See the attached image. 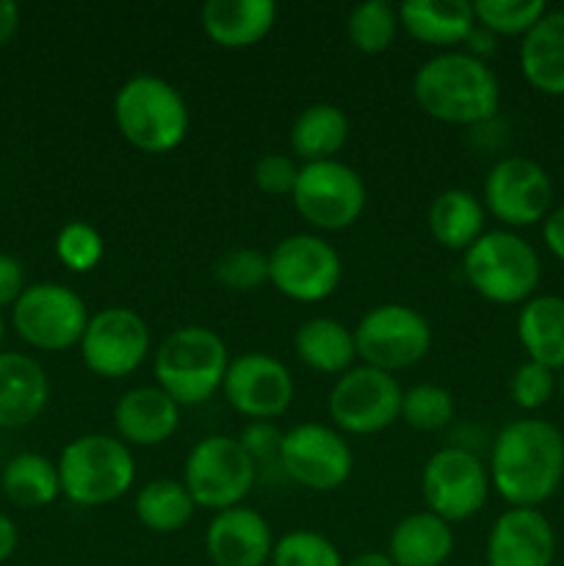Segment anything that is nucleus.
<instances>
[{"label": "nucleus", "instance_id": "obj_1", "mask_svg": "<svg viewBox=\"0 0 564 566\" xmlns=\"http://www.w3.org/2000/svg\"><path fill=\"white\" fill-rule=\"evenodd\" d=\"M490 484L512 509H540L564 481V434L542 418L512 420L490 451Z\"/></svg>", "mask_w": 564, "mask_h": 566}, {"label": "nucleus", "instance_id": "obj_2", "mask_svg": "<svg viewBox=\"0 0 564 566\" xmlns=\"http://www.w3.org/2000/svg\"><path fill=\"white\" fill-rule=\"evenodd\" d=\"M412 97L426 116L442 125H484L501 108V83L487 61L448 50L418 66Z\"/></svg>", "mask_w": 564, "mask_h": 566}, {"label": "nucleus", "instance_id": "obj_3", "mask_svg": "<svg viewBox=\"0 0 564 566\" xmlns=\"http://www.w3.org/2000/svg\"><path fill=\"white\" fill-rule=\"evenodd\" d=\"M114 122L133 149L166 155L186 142L191 114L175 83L158 75H133L116 88Z\"/></svg>", "mask_w": 564, "mask_h": 566}, {"label": "nucleus", "instance_id": "obj_4", "mask_svg": "<svg viewBox=\"0 0 564 566\" xmlns=\"http://www.w3.org/2000/svg\"><path fill=\"white\" fill-rule=\"evenodd\" d=\"M230 352L208 326H180L164 337L153 357L155 381L180 407L213 398L224 385Z\"/></svg>", "mask_w": 564, "mask_h": 566}, {"label": "nucleus", "instance_id": "obj_5", "mask_svg": "<svg viewBox=\"0 0 564 566\" xmlns=\"http://www.w3.org/2000/svg\"><path fill=\"white\" fill-rule=\"evenodd\" d=\"M464 282L481 298L503 307H523L536 296L542 263L536 249L512 230H487L462 254Z\"/></svg>", "mask_w": 564, "mask_h": 566}, {"label": "nucleus", "instance_id": "obj_6", "mask_svg": "<svg viewBox=\"0 0 564 566\" xmlns=\"http://www.w3.org/2000/svg\"><path fill=\"white\" fill-rule=\"evenodd\" d=\"M61 495L75 506L97 509L127 495L136 481L133 451L111 434L75 437L59 457Z\"/></svg>", "mask_w": 564, "mask_h": 566}, {"label": "nucleus", "instance_id": "obj_7", "mask_svg": "<svg viewBox=\"0 0 564 566\" xmlns=\"http://www.w3.org/2000/svg\"><path fill=\"white\" fill-rule=\"evenodd\" d=\"M258 479V464L243 451L241 440L230 434H210L188 451L182 464V484L197 509L227 512L243 506Z\"/></svg>", "mask_w": 564, "mask_h": 566}, {"label": "nucleus", "instance_id": "obj_8", "mask_svg": "<svg viewBox=\"0 0 564 566\" xmlns=\"http://www.w3.org/2000/svg\"><path fill=\"white\" fill-rule=\"evenodd\" d=\"M357 359L385 374L412 368L429 354L431 324L409 304H376L354 326Z\"/></svg>", "mask_w": 564, "mask_h": 566}, {"label": "nucleus", "instance_id": "obj_9", "mask_svg": "<svg viewBox=\"0 0 564 566\" xmlns=\"http://www.w3.org/2000/svg\"><path fill=\"white\" fill-rule=\"evenodd\" d=\"M490 492V470L468 448L448 446L426 459L420 473V495L426 512L437 514L448 525L476 517L487 506Z\"/></svg>", "mask_w": 564, "mask_h": 566}, {"label": "nucleus", "instance_id": "obj_10", "mask_svg": "<svg viewBox=\"0 0 564 566\" xmlns=\"http://www.w3.org/2000/svg\"><path fill=\"white\" fill-rule=\"evenodd\" d=\"M291 199L296 213L310 227L341 232L363 216L368 188L363 177L343 160H318V164H302Z\"/></svg>", "mask_w": 564, "mask_h": 566}, {"label": "nucleus", "instance_id": "obj_11", "mask_svg": "<svg viewBox=\"0 0 564 566\" xmlns=\"http://www.w3.org/2000/svg\"><path fill=\"white\" fill-rule=\"evenodd\" d=\"M86 302L72 287L59 282H36L28 285L11 310V324L28 346L39 352H66L81 346L88 326Z\"/></svg>", "mask_w": 564, "mask_h": 566}, {"label": "nucleus", "instance_id": "obj_12", "mask_svg": "<svg viewBox=\"0 0 564 566\" xmlns=\"http://www.w3.org/2000/svg\"><path fill=\"white\" fill-rule=\"evenodd\" d=\"M401 385L370 365H354L337 376L330 392V418L341 434L370 437L401 418Z\"/></svg>", "mask_w": 564, "mask_h": 566}, {"label": "nucleus", "instance_id": "obj_13", "mask_svg": "<svg viewBox=\"0 0 564 566\" xmlns=\"http://www.w3.org/2000/svg\"><path fill=\"white\" fill-rule=\"evenodd\" d=\"M341 254L321 235L296 232L269 252V285L299 304H318L337 291Z\"/></svg>", "mask_w": 564, "mask_h": 566}, {"label": "nucleus", "instance_id": "obj_14", "mask_svg": "<svg viewBox=\"0 0 564 566\" xmlns=\"http://www.w3.org/2000/svg\"><path fill=\"white\" fill-rule=\"evenodd\" d=\"M481 202L503 230L542 224L553 210V180L536 160L509 155L487 171Z\"/></svg>", "mask_w": 564, "mask_h": 566}, {"label": "nucleus", "instance_id": "obj_15", "mask_svg": "<svg viewBox=\"0 0 564 566\" xmlns=\"http://www.w3.org/2000/svg\"><path fill=\"white\" fill-rule=\"evenodd\" d=\"M280 470L304 490L335 492L352 479L354 453L332 426L299 423L282 434Z\"/></svg>", "mask_w": 564, "mask_h": 566}, {"label": "nucleus", "instance_id": "obj_16", "mask_svg": "<svg viewBox=\"0 0 564 566\" xmlns=\"http://www.w3.org/2000/svg\"><path fill=\"white\" fill-rule=\"evenodd\" d=\"M149 326L136 310L105 307L88 318L81 337V357L100 379H125L149 357Z\"/></svg>", "mask_w": 564, "mask_h": 566}, {"label": "nucleus", "instance_id": "obj_17", "mask_svg": "<svg viewBox=\"0 0 564 566\" xmlns=\"http://www.w3.org/2000/svg\"><path fill=\"white\" fill-rule=\"evenodd\" d=\"M227 403L238 415L254 420H274L291 409L293 376L276 357L263 352H247L230 359L221 385Z\"/></svg>", "mask_w": 564, "mask_h": 566}, {"label": "nucleus", "instance_id": "obj_18", "mask_svg": "<svg viewBox=\"0 0 564 566\" xmlns=\"http://www.w3.org/2000/svg\"><path fill=\"white\" fill-rule=\"evenodd\" d=\"M487 566H553L556 531L540 509H512L498 514L487 534Z\"/></svg>", "mask_w": 564, "mask_h": 566}, {"label": "nucleus", "instance_id": "obj_19", "mask_svg": "<svg viewBox=\"0 0 564 566\" xmlns=\"http://www.w3.org/2000/svg\"><path fill=\"white\" fill-rule=\"evenodd\" d=\"M274 542L269 520L249 506L216 512L205 531V553L213 566H265Z\"/></svg>", "mask_w": 564, "mask_h": 566}, {"label": "nucleus", "instance_id": "obj_20", "mask_svg": "<svg viewBox=\"0 0 564 566\" xmlns=\"http://www.w3.org/2000/svg\"><path fill=\"white\" fill-rule=\"evenodd\" d=\"M114 426L127 448H158L180 429V403L171 401L158 385L133 387L116 401Z\"/></svg>", "mask_w": 564, "mask_h": 566}, {"label": "nucleus", "instance_id": "obj_21", "mask_svg": "<svg viewBox=\"0 0 564 566\" xmlns=\"http://www.w3.org/2000/svg\"><path fill=\"white\" fill-rule=\"evenodd\" d=\"M202 31L216 48L249 50L263 42L276 22L274 0H208L202 6Z\"/></svg>", "mask_w": 564, "mask_h": 566}, {"label": "nucleus", "instance_id": "obj_22", "mask_svg": "<svg viewBox=\"0 0 564 566\" xmlns=\"http://www.w3.org/2000/svg\"><path fill=\"white\" fill-rule=\"evenodd\" d=\"M398 22L415 42L448 53L468 42L476 14L468 0H407L398 6Z\"/></svg>", "mask_w": 564, "mask_h": 566}, {"label": "nucleus", "instance_id": "obj_23", "mask_svg": "<svg viewBox=\"0 0 564 566\" xmlns=\"http://www.w3.org/2000/svg\"><path fill=\"white\" fill-rule=\"evenodd\" d=\"M50 401L42 365L25 354H0V429L31 426Z\"/></svg>", "mask_w": 564, "mask_h": 566}, {"label": "nucleus", "instance_id": "obj_24", "mask_svg": "<svg viewBox=\"0 0 564 566\" xmlns=\"http://www.w3.org/2000/svg\"><path fill=\"white\" fill-rule=\"evenodd\" d=\"M520 72L531 88L564 97V9L545 11L520 42Z\"/></svg>", "mask_w": 564, "mask_h": 566}, {"label": "nucleus", "instance_id": "obj_25", "mask_svg": "<svg viewBox=\"0 0 564 566\" xmlns=\"http://www.w3.org/2000/svg\"><path fill=\"white\" fill-rule=\"evenodd\" d=\"M514 332L531 363L562 374L564 370V296L536 293L520 307Z\"/></svg>", "mask_w": 564, "mask_h": 566}, {"label": "nucleus", "instance_id": "obj_26", "mask_svg": "<svg viewBox=\"0 0 564 566\" xmlns=\"http://www.w3.org/2000/svg\"><path fill=\"white\" fill-rule=\"evenodd\" d=\"M385 553L396 566H442L453 553V531L437 514L412 512L393 525Z\"/></svg>", "mask_w": 564, "mask_h": 566}, {"label": "nucleus", "instance_id": "obj_27", "mask_svg": "<svg viewBox=\"0 0 564 566\" xmlns=\"http://www.w3.org/2000/svg\"><path fill=\"white\" fill-rule=\"evenodd\" d=\"M426 227L442 249L464 254L487 232L484 202L473 191L448 188L431 199Z\"/></svg>", "mask_w": 564, "mask_h": 566}, {"label": "nucleus", "instance_id": "obj_28", "mask_svg": "<svg viewBox=\"0 0 564 566\" xmlns=\"http://www.w3.org/2000/svg\"><path fill=\"white\" fill-rule=\"evenodd\" d=\"M293 352L299 363L324 376H343L354 368L357 346H354V329L335 318H307L293 335Z\"/></svg>", "mask_w": 564, "mask_h": 566}, {"label": "nucleus", "instance_id": "obj_29", "mask_svg": "<svg viewBox=\"0 0 564 566\" xmlns=\"http://www.w3.org/2000/svg\"><path fill=\"white\" fill-rule=\"evenodd\" d=\"M348 142L346 111L332 103H313L291 125V153L302 164L335 160Z\"/></svg>", "mask_w": 564, "mask_h": 566}, {"label": "nucleus", "instance_id": "obj_30", "mask_svg": "<svg viewBox=\"0 0 564 566\" xmlns=\"http://www.w3.org/2000/svg\"><path fill=\"white\" fill-rule=\"evenodd\" d=\"M194 497L188 495L186 484L175 479H153L136 492L133 512L136 520L153 534H177L186 528L194 517Z\"/></svg>", "mask_w": 564, "mask_h": 566}, {"label": "nucleus", "instance_id": "obj_31", "mask_svg": "<svg viewBox=\"0 0 564 566\" xmlns=\"http://www.w3.org/2000/svg\"><path fill=\"white\" fill-rule=\"evenodd\" d=\"M3 495L20 509H44L61 495L59 464L39 453H17L0 475Z\"/></svg>", "mask_w": 564, "mask_h": 566}, {"label": "nucleus", "instance_id": "obj_32", "mask_svg": "<svg viewBox=\"0 0 564 566\" xmlns=\"http://www.w3.org/2000/svg\"><path fill=\"white\" fill-rule=\"evenodd\" d=\"M398 9H393L385 0H365L348 11L346 33L354 50L365 55H379L393 48L398 36Z\"/></svg>", "mask_w": 564, "mask_h": 566}, {"label": "nucleus", "instance_id": "obj_33", "mask_svg": "<svg viewBox=\"0 0 564 566\" xmlns=\"http://www.w3.org/2000/svg\"><path fill=\"white\" fill-rule=\"evenodd\" d=\"M542 0H476V25L492 36H525L545 17Z\"/></svg>", "mask_w": 564, "mask_h": 566}, {"label": "nucleus", "instance_id": "obj_34", "mask_svg": "<svg viewBox=\"0 0 564 566\" xmlns=\"http://www.w3.org/2000/svg\"><path fill=\"white\" fill-rule=\"evenodd\" d=\"M457 415L453 392L440 385H415L401 396V418L415 431H442Z\"/></svg>", "mask_w": 564, "mask_h": 566}, {"label": "nucleus", "instance_id": "obj_35", "mask_svg": "<svg viewBox=\"0 0 564 566\" xmlns=\"http://www.w3.org/2000/svg\"><path fill=\"white\" fill-rule=\"evenodd\" d=\"M213 276L224 291L254 293L269 282V254L252 247H238L213 263Z\"/></svg>", "mask_w": 564, "mask_h": 566}, {"label": "nucleus", "instance_id": "obj_36", "mask_svg": "<svg viewBox=\"0 0 564 566\" xmlns=\"http://www.w3.org/2000/svg\"><path fill=\"white\" fill-rule=\"evenodd\" d=\"M55 258L75 274H88L105 258V238L88 221H70L55 235Z\"/></svg>", "mask_w": 564, "mask_h": 566}, {"label": "nucleus", "instance_id": "obj_37", "mask_svg": "<svg viewBox=\"0 0 564 566\" xmlns=\"http://www.w3.org/2000/svg\"><path fill=\"white\" fill-rule=\"evenodd\" d=\"M271 566H343V556L324 534L299 528L274 542Z\"/></svg>", "mask_w": 564, "mask_h": 566}, {"label": "nucleus", "instance_id": "obj_38", "mask_svg": "<svg viewBox=\"0 0 564 566\" xmlns=\"http://www.w3.org/2000/svg\"><path fill=\"white\" fill-rule=\"evenodd\" d=\"M558 390V376L556 370L545 368L540 363H520L514 368L512 379H509V398L518 409L523 412H536V409L545 407L553 398V392Z\"/></svg>", "mask_w": 564, "mask_h": 566}, {"label": "nucleus", "instance_id": "obj_39", "mask_svg": "<svg viewBox=\"0 0 564 566\" xmlns=\"http://www.w3.org/2000/svg\"><path fill=\"white\" fill-rule=\"evenodd\" d=\"M299 169H302V164H296L291 155L269 153L254 164V186L269 197H291L299 180Z\"/></svg>", "mask_w": 564, "mask_h": 566}, {"label": "nucleus", "instance_id": "obj_40", "mask_svg": "<svg viewBox=\"0 0 564 566\" xmlns=\"http://www.w3.org/2000/svg\"><path fill=\"white\" fill-rule=\"evenodd\" d=\"M238 440H241L243 451L249 453V459L258 464V470L271 462L280 464L282 431H276V426L269 423V420H254V423H249Z\"/></svg>", "mask_w": 564, "mask_h": 566}, {"label": "nucleus", "instance_id": "obj_41", "mask_svg": "<svg viewBox=\"0 0 564 566\" xmlns=\"http://www.w3.org/2000/svg\"><path fill=\"white\" fill-rule=\"evenodd\" d=\"M22 293H25V271H22L20 260L0 252V307L17 304Z\"/></svg>", "mask_w": 564, "mask_h": 566}, {"label": "nucleus", "instance_id": "obj_42", "mask_svg": "<svg viewBox=\"0 0 564 566\" xmlns=\"http://www.w3.org/2000/svg\"><path fill=\"white\" fill-rule=\"evenodd\" d=\"M542 241H545L547 252L564 263V205L553 208L547 219L542 221Z\"/></svg>", "mask_w": 564, "mask_h": 566}, {"label": "nucleus", "instance_id": "obj_43", "mask_svg": "<svg viewBox=\"0 0 564 566\" xmlns=\"http://www.w3.org/2000/svg\"><path fill=\"white\" fill-rule=\"evenodd\" d=\"M17 28H20V9L11 0H0V48L11 42Z\"/></svg>", "mask_w": 564, "mask_h": 566}, {"label": "nucleus", "instance_id": "obj_44", "mask_svg": "<svg viewBox=\"0 0 564 566\" xmlns=\"http://www.w3.org/2000/svg\"><path fill=\"white\" fill-rule=\"evenodd\" d=\"M464 44H468V50H464V53H470V55H476V59L484 61L487 55L495 50V36H492L490 31H484L481 25H476L473 33H470L468 42H464Z\"/></svg>", "mask_w": 564, "mask_h": 566}, {"label": "nucleus", "instance_id": "obj_45", "mask_svg": "<svg viewBox=\"0 0 564 566\" xmlns=\"http://www.w3.org/2000/svg\"><path fill=\"white\" fill-rule=\"evenodd\" d=\"M17 542H20V536H17V525L11 523L6 514H0V564H6L11 556H14Z\"/></svg>", "mask_w": 564, "mask_h": 566}, {"label": "nucleus", "instance_id": "obj_46", "mask_svg": "<svg viewBox=\"0 0 564 566\" xmlns=\"http://www.w3.org/2000/svg\"><path fill=\"white\" fill-rule=\"evenodd\" d=\"M343 566H396V564L390 562L387 553L365 551V553H357L354 558H348V562H343Z\"/></svg>", "mask_w": 564, "mask_h": 566}, {"label": "nucleus", "instance_id": "obj_47", "mask_svg": "<svg viewBox=\"0 0 564 566\" xmlns=\"http://www.w3.org/2000/svg\"><path fill=\"white\" fill-rule=\"evenodd\" d=\"M558 396H562V401H564V370L558 374Z\"/></svg>", "mask_w": 564, "mask_h": 566}, {"label": "nucleus", "instance_id": "obj_48", "mask_svg": "<svg viewBox=\"0 0 564 566\" xmlns=\"http://www.w3.org/2000/svg\"><path fill=\"white\" fill-rule=\"evenodd\" d=\"M0 343H3V318H0Z\"/></svg>", "mask_w": 564, "mask_h": 566}]
</instances>
